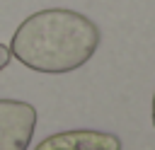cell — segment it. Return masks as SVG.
I'll use <instances>...</instances> for the list:
<instances>
[{"mask_svg":"<svg viewBox=\"0 0 155 150\" xmlns=\"http://www.w3.org/2000/svg\"><path fill=\"white\" fill-rule=\"evenodd\" d=\"M10 58H12V56H10V48L0 44V70H5V68H7V63H10Z\"/></svg>","mask_w":155,"mask_h":150,"instance_id":"cell-4","label":"cell"},{"mask_svg":"<svg viewBox=\"0 0 155 150\" xmlns=\"http://www.w3.org/2000/svg\"><path fill=\"white\" fill-rule=\"evenodd\" d=\"M99 27L75 10L51 7L29 15L10 41V56L36 73H70L99 46Z\"/></svg>","mask_w":155,"mask_h":150,"instance_id":"cell-1","label":"cell"},{"mask_svg":"<svg viewBox=\"0 0 155 150\" xmlns=\"http://www.w3.org/2000/svg\"><path fill=\"white\" fill-rule=\"evenodd\" d=\"M36 128V109L29 102L0 99V150H27Z\"/></svg>","mask_w":155,"mask_h":150,"instance_id":"cell-2","label":"cell"},{"mask_svg":"<svg viewBox=\"0 0 155 150\" xmlns=\"http://www.w3.org/2000/svg\"><path fill=\"white\" fill-rule=\"evenodd\" d=\"M34 150H121V140L107 131L73 128L44 138Z\"/></svg>","mask_w":155,"mask_h":150,"instance_id":"cell-3","label":"cell"},{"mask_svg":"<svg viewBox=\"0 0 155 150\" xmlns=\"http://www.w3.org/2000/svg\"><path fill=\"white\" fill-rule=\"evenodd\" d=\"M153 126H155V94H153Z\"/></svg>","mask_w":155,"mask_h":150,"instance_id":"cell-5","label":"cell"}]
</instances>
